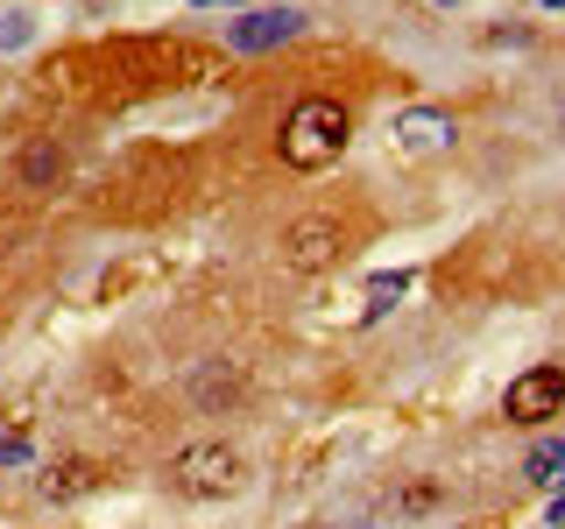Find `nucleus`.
<instances>
[{
    "instance_id": "obj_5",
    "label": "nucleus",
    "mask_w": 565,
    "mask_h": 529,
    "mask_svg": "<svg viewBox=\"0 0 565 529\" xmlns=\"http://www.w3.org/2000/svg\"><path fill=\"white\" fill-rule=\"evenodd\" d=\"M297 29H305V14H297V8H255V14H241V22H226V43L255 57V50H276V43H290Z\"/></svg>"
},
{
    "instance_id": "obj_4",
    "label": "nucleus",
    "mask_w": 565,
    "mask_h": 529,
    "mask_svg": "<svg viewBox=\"0 0 565 529\" xmlns=\"http://www.w3.org/2000/svg\"><path fill=\"white\" fill-rule=\"evenodd\" d=\"M282 261H290L297 276H318V269H332V261H340V226L332 219H297L290 234H282Z\"/></svg>"
},
{
    "instance_id": "obj_13",
    "label": "nucleus",
    "mask_w": 565,
    "mask_h": 529,
    "mask_svg": "<svg viewBox=\"0 0 565 529\" xmlns=\"http://www.w3.org/2000/svg\"><path fill=\"white\" fill-rule=\"evenodd\" d=\"M22 458H29L22 438H0V466H22Z\"/></svg>"
},
{
    "instance_id": "obj_12",
    "label": "nucleus",
    "mask_w": 565,
    "mask_h": 529,
    "mask_svg": "<svg viewBox=\"0 0 565 529\" xmlns=\"http://www.w3.org/2000/svg\"><path fill=\"white\" fill-rule=\"evenodd\" d=\"M14 43H29V14H0V50H14Z\"/></svg>"
},
{
    "instance_id": "obj_8",
    "label": "nucleus",
    "mask_w": 565,
    "mask_h": 529,
    "mask_svg": "<svg viewBox=\"0 0 565 529\" xmlns=\"http://www.w3.org/2000/svg\"><path fill=\"white\" fill-rule=\"evenodd\" d=\"M85 487H99V466H85V458H71L64 473H50V481H43L50 501H71V494H85Z\"/></svg>"
},
{
    "instance_id": "obj_2",
    "label": "nucleus",
    "mask_w": 565,
    "mask_h": 529,
    "mask_svg": "<svg viewBox=\"0 0 565 529\" xmlns=\"http://www.w3.org/2000/svg\"><path fill=\"white\" fill-rule=\"evenodd\" d=\"M170 487L191 494V501L234 494L241 487V452H226V445H184V452L170 458Z\"/></svg>"
},
{
    "instance_id": "obj_6",
    "label": "nucleus",
    "mask_w": 565,
    "mask_h": 529,
    "mask_svg": "<svg viewBox=\"0 0 565 529\" xmlns=\"http://www.w3.org/2000/svg\"><path fill=\"white\" fill-rule=\"evenodd\" d=\"M396 141L411 155H438V149H452V114H438V106H417V114H403L396 120Z\"/></svg>"
},
{
    "instance_id": "obj_3",
    "label": "nucleus",
    "mask_w": 565,
    "mask_h": 529,
    "mask_svg": "<svg viewBox=\"0 0 565 529\" xmlns=\"http://www.w3.org/2000/svg\"><path fill=\"white\" fill-rule=\"evenodd\" d=\"M565 410V367H530V375L509 381V396H502V417L509 423H544V417H558Z\"/></svg>"
},
{
    "instance_id": "obj_11",
    "label": "nucleus",
    "mask_w": 565,
    "mask_h": 529,
    "mask_svg": "<svg viewBox=\"0 0 565 529\" xmlns=\"http://www.w3.org/2000/svg\"><path fill=\"white\" fill-rule=\"evenodd\" d=\"M438 501V487L431 481H417V487H403V494H388V508H396V516H424V508Z\"/></svg>"
},
{
    "instance_id": "obj_10",
    "label": "nucleus",
    "mask_w": 565,
    "mask_h": 529,
    "mask_svg": "<svg viewBox=\"0 0 565 529\" xmlns=\"http://www.w3.org/2000/svg\"><path fill=\"white\" fill-rule=\"evenodd\" d=\"M64 170V155H57V141H43V149H29V163H22V176L29 184H50V176Z\"/></svg>"
},
{
    "instance_id": "obj_16",
    "label": "nucleus",
    "mask_w": 565,
    "mask_h": 529,
    "mask_svg": "<svg viewBox=\"0 0 565 529\" xmlns=\"http://www.w3.org/2000/svg\"><path fill=\"white\" fill-rule=\"evenodd\" d=\"M446 8H452V0H446Z\"/></svg>"
},
{
    "instance_id": "obj_15",
    "label": "nucleus",
    "mask_w": 565,
    "mask_h": 529,
    "mask_svg": "<svg viewBox=\"0 0 565 529\" xmlns=\"http://www.w3.org/2000/svg\"><path fill=\"white\" fill-rule=\"evenodd\" d=\"M544 8H565V0H544Z\"/></svg>"
},
{
    "instance_id": "obj_9",
    "label": "nucleus",
    "mask_w": 565,
    "mask_h": 529,
    "mask_svg": "<svg viewBox=\"0 0 565 529\" xmlns=\"http://www.w3.org/2000/svg\"><path fill=\"white\" fill-rule=\"evenodd\" d=\"M403 290H411V276H403V269H382V276H367V311H388V304H396V296Z\"/></svg>"
},
{
    "instance_id": "obj_14",
    "label": "nucleus",
    "mask_w": 565,
    "mask_h": 529,
    "mask_svg": "<svg viewBox=\"0 0 565 529\" xmlns=\"http://www.w3.org/2000/svg\"><path fill=\"white\" fill-rule=\"evenodd\" d=\"M552 529H565V494H552Z\"/></svg>"
},
{
    "instance_id": "obj_7",
    "label": "nucleus",
    "mask_w": 565,
    "mask_h": 529,
    "mask_svg": "<svg viewBox=\"0 0 565 529\" xmlns=\"http://www.w3.org/2000/svg\"><path fill=\"white\" fill-rule=\"evenodd\" d=\"M523 481H537V487H558V494H565V438H544V445H530Z\"/></svg>"
},
{
    "instance_id": "obj_1",
    "label": "nucleus",
    "mask_w": 565,
    "mask_h": 529,
    "mask_svg": "<svg viewBox=\"0 0 565 529\" xmlns=\"http://www.w3.org/2000/svg\"><path fill=\"white\" fill-rule=\"evenodd\" d=\"M347 141H353L347 106L311 93V99L290 106V120H282V134H276V149H282V163H290V170H326V163H340V155H347Z\"/></svg>"
}]
</instances>
